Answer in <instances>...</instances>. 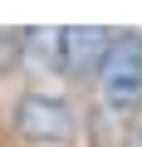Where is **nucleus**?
<instances>
[{"mask_svg": "<svg viewBox=\"0 0 142 147\" xmlns=\"http://www.w3.org/2000/svg\"><path fill=\"white\" fill-rule=\"evenodd\" d=\"M98 98L113 113H132L142 103V34H113L103 64H98Z\"/></svg>", "mask_w": 142, "mask_h": 147, "instance_id": "1", "label": "nucleus"}, {"mask_svg": "<svg viewBox=\"0 0 142 147\" xmlns=\"http://www.w3.org/2000/svg\"><path fill=\"white\" fill-rule=\"evenodd\" d=\"M15 132L25 137V142H69L74 137V108H69L64 98H54V93H25L20 103H15Z\"/></svg>", "mask_w": 142, "mask_h": 147, "instance_id": "2", "label": "nucleus"}, {"mask_svg": "<svg viewBox=\"0 0 142 147\" xmlns=\"http://www.w3.org/2000/svg\"><path fill=\"white\" fill-rule=\"evenodd\" d=\"M108 44H113V34L98 30V25H69V30H59V64H64V74H98Z\"/></svg>", "mask_w": 142, "mask_h": 147, "instance_id": "3", "label": "nucleus"}, {"mask_svg": "<svg viewBox=\"0 0 142 147\" xmlns=\"http://www.w3.org/2000/svg\"><path fill=\"white\" fill-rule=\"evenodd\" d=\"M20 54H25L30 69H59L64 74V64H59V30H25L20 34Z\"/></svg>", "mask_w": 142, "mask_h": 147, "instance_id": "4", "label": "nucleus"}, {"mask_svg": "<svg viewBox=\"0 0 142 147\" xmlns=\"http://www.w3.org/2000/svg\"><path fill=\"white\" fill-rule=\"evenodd\" d=\"M20 54V39H5V34H0V64H10Z\"/></svg>", "mask_w": 142, "mask_h": 147, "instance_id": "5", "label": "nucleus"}, {"mask_svg": "<svg viewBox=\"0 0 142 147\" xmlns=\"http://www.w3.org/2000/svg\"><path fill=\"white\" fill-rule=\"evenodd\" d=\"M137 147H142V127H137Z\"/></svg>", "mask_w": 142, "mask_h": 147, "instance_id": "6", "label": "nucleus"}]
</instances>
